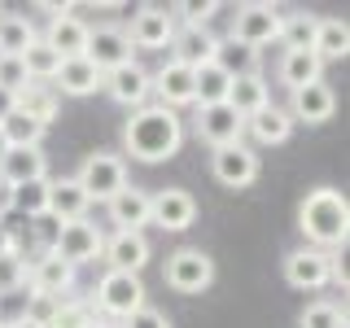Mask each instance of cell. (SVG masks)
Wrapping results in <instances>:
<instances>
[{"instance_id":"33","label":"cell","mask_w":350,"mask_h":328,"mask_svg":"<svg viewBox=\"0 0 350 328\" xmlns=\"http://www.w3.org/2000/svg\"><path fill=\"white\" fill-rule=\"evenodd\" d=\"M215 66L228 74V79H241V74H254L258 70V53L245 49V44H237V40H219Z\"/></svg>"},{"instance_id":"29","label":"cell","mask_w":350,"mask_h":328,"mask_svg":"<svg viewBox=\"0 0 350 328\" xmlns=\"http://www.w3.org/2000/svg\"><path fill=\"white\" fill-rule=\"evenodd\" d=\"M228 92H232V79H228L215 62H206V66H197V70H193V105L197 109L228 105Z\"/></svg>"},{"instance_id":"38","label":"cell","mask_w":350,"mask_h":328,"mask_svg":"<svg viewBox=\"0 0 350 328\" xmlns=\"http://www.w3.org/2000/svg\"><path fill=\"white\" fill-rule=\"evenodd\" d=\"M298 324L302 328H346V311L337 302H311Z\"/></svg>"},{"instance_id":"13","label":"cell","mask_w":350,"mask_h":328,"mask_svg":"<svg viewBox=\"0 0 350 328\" xmlns=\"http://www.w3.org/2000/svg\"><path fill=\"white\" fill-rule=\"evenodd\" d=\"M197 140H206L211 149H224V145H241L245 136V118L237 114L232 105H206L197 109Z\"/></svg>"},{"instance_id":"40","label":"cell","mask_w":350,"mask_h":328,"mask_svg":"<svg viewBox=\"0 0 350 328\" xmlns=\"http://www.w3.org/2000/svg\"><path fill=\"white\" fill-rule=\"evenodd\" d=\"M22 284H27V262H22L18 249H9V254H0V298L18 293Z\"/></svg>"},{"instance_id":"47","label":"cell","mask_w":350,"mask_h":328,"mask_svg":"<svg viewBox=\"0 0 350 328\" xmlns=\"http://www.w3.org/2000/svg\"><path fill=\"white\" fill-rule=\"evenodd\" d=\"M0 18H5V14H0Z\"/></svg>"},{"instance_id":"30","label":"cell","mask_w":350,"mask_h":328,"mask_svg":"<svg viewBox=\"0 0 350 328\" xmlns=\"http://www.w3.org/2000/svg\"><path fill=\"white\" fill-rule=\"evenodd\" d=\"M311 53L320 62H342L346 53H350V27H346L342 18H320V22H315Z\"/></svg>"},{"instance_id":"11","label":"cell","mask_w":350,"mask_h":328,"mask_svg":"<svg viewBox=\"0 0 350 328\" xmlns=\"http://www.w3.org/2000/svg\"><path fill=\"white\" fill-rule=\"evenodd\" d=\"M83 57L96 66L101 74L118 70V66L131 62V44H127V31L114 27V22H105V27H88V49Z\"/></svg>"},{"instance_id":"34","label":"cell","mask_w":350,"mask_h":328,"mask_svg":"<svg viewBox=\"0 0 350 328\" xmlns=\"http://www.w3.org/2000/svg\"><path fill=\"white\" fill-rule=\"evenodd\" d=\"M40 36L31 18H0V57H22Z\"/></svg>"},{"instance_id":"14","label":"cell","mask_w":350,"mask_h":328,"mask_svg":"<svg viewBox=\"0 0 350 328\" xmlns=\"http://www.w3.org/2000/svg\"><path fill=\"white\" fill-rule=\"evenodd\" d=\"M101 87L109 92V101H118V105H127V109H140L153 96V87H149V70L140 66L136 57H131L127 66H118V70H109Z\"/></svg>"},{"instance_id":"10","label":"cell","mask_w":350,"mask_h":328,"mask_svg":"<svg viewBox=\"0 0 350 328\" xmlns=\"http://www.w3.org/2000/svg\"><path fill=\"white\" fill-rule=\"evenodd\" d=\"M211 175L224 189H250L258 180V153L241 140V145H224L211 149Z\"/></svg>"},{"instance_id":"37","label":"cell","mask_w":350,"mask_h":328,"mask_svg":"<svg viewBox=\"0 0 350 328\" xmlns=\"http://www.w3.org/2000/svg\"><path fill=\"white\" fill-rule=\"evenodd\" d=\"M57 311H62V298H49V293H31L22 324H27V328H49L53 320H57Z\"/></svg>"},{"instance_id":"41","label":"cell","mask_w":350,"mask_h":328,"mask_svg":"<svg viewBox=\"0 0 350 328\" xmlns=\"http://www.w3.org/2000/svg\"><path fill=\"white\" fill-rule=\"evenodd\" d=\"M92 311H88L83 302H62V311H57V320H53L49 328H92Z\"/></svg>"},{"instance_id":"1","label":"cell","mask_w":350,"mask_h":328,"mask_svg":"<svg viewBox=\"0 0 350 328\" xmlns=\"http://www.w3.org/2000/svg\"><path fill=\"white\" fill-rule=\"evenodd\" d=\"M180 145H184V123H180V114H171L162 105H140L123 123V149L136 162H149V167L167 162L180 153Z\"/></svg>"},{"instance_id":"19","label":"cell","mask_w":350,"mask_h":328,"mask_svg":"<svg viewBox=\"0 0 350 328\" xmlns=\"http://www.w3.org/2000/svg\"><path fill=\"white\" fill-rule=\"evenodd\" d=\"M215 49H219V36H215L211 27H180V31H175V40H171V53H175L171 62L197 70V66L215 62Z\"/></svg>"},{"instance_id":"36","label":"cell","mask_w":350,"mask_h":328,"mask_svg":"<svg viewBox=\"0 0 350 328\" xmlns=\"http://www.w3.org/2000/svg\"><path fill=\"white\" fill-rule=\"evenodd\" d=\"M315 22H320V18H311V14H289V18H280V44H284V53H302V49H311V40H315Z\"/></svg>"},{"instance_id":"15","label":"cell","mask_w":350,"mask_h":328,"mask_svg":"<svg viewBox=\"0 0 350 328\" xmlns=\"http://www.w3.org/2000/svg\"><path fill=\"white\" fill-rule=\"evenodd\" d=\"M149 87H153V96H158V105L171 109V114L184 109V105H193V70L180 66V62H162V70L149 74Z\"/></svg>"},{"instance_id":"16","label":"cell","mask_w":350,"mask_h":328,"mask_svg":"<svg viewBox=\"0 0 350 328\" xmlns=\"http://www.w3.org/2000/svg\"><path fill=\"white\" fill-rule=\"evenodd\" d=\"M333 114H337V92L324 79L311 83V87L289 92V118H293V123H328Z\"/></svg>"},{"instance_id":"12","label":"cell","mask_w":350,"mask_h":328,"mask_svg":"<svg viewBox=\"0 0 350 328\" xmlns=\"http://www.w3.org/2000/svg\"><path fill=\"white\" fill-rule=\"evenodd\" d=\"M193 219H197V202L189 189L149 193V223H158L162 232H189Z\"/></svg>"},{"instance_id":"21","label":"cell","mask_w":350,"mask_h":328,"mask_svg":"<svg viewBox=\"0 0 350 328\" xmlns=\"http://www.w3.org/2000/svg\"><path fill=\"white\" fill-rule=\"evenodd\" d=\"M75 284V267L66 258H57L49 249L44 258L31 262V293H49V298H62L66 289Z\"/></svg>"},{"instance_id":"27","label":"cell","mask_w":350,"mask_h":328,"mask_svg":"<svg viewBox=\"0 0 350 328\" xmlns=\"http://www.w3.org/2000/svg\"><path fill=\"white\" fill-rule=\"evenodd\" d=\"M14 109L18 114H27V118H36L40 127H49L53 118H57V92L53 87H44V83H22L18 92H14Z\"/></svg>"},{"instance_id":"7","label":"cell","mask_w":350,"mask_h":328,"mask_svg":"<svg viewBox=\"0 0 350 328\" xmlns=\"http://www.w3.org/2000/svg\"><path fill=\"white\" fill-rule=\"evenodd\" d=\"M162 276H167V284L175 293H202L215 284V258L202 254V249H175V254L167 258V267H162Z\"/></svg>"},{"instance_id":"20","label":"cell","mask_w":350,"mask_h":328,"mask_svg":"<svg viewBox=\"0 0 350 328\" xmlns=\"http://www.w3.org/2000/svg\"><path fill=\"white\" fill-rule=\"evenodd\" d=\"M101 254L109 262V271H136L140 276V267L149 262V241H145V232H114Z\"/></svg>"},{"instance_id":"22","label":"cell","mask_w":350,"mask_h":328,"mask_svg":"<svg viewBox=\"0 0 350 328\" xmlns=\"http://www.w3.org/2000/svg\"><path fill=\"white\" fill-rule=\"evenodd\" d=\"M101 79L105 74L96 70L88 57H70V62H62L57 66V74H53V92H66V96H92L96 87H101Z\"/></svg>"},{"instance_id":"44","label":"cell","mask_w":350,"mask_h":328,"mask_svg":"<svg viewBox=\"0 0 350 328\" xmlns=\"http://www.w3.org/2000/svg\"><path fill=\"white\" fill-rule=\"evenodd\" d=\"M9 249H18V245H14V236H9L5 228H0V254H9Z\"/></svg>"},{"instance_id":"4","label":"cell","mask_w":350,"mask_h":328,"mask_svg":"<svg viewBox=\"0 0 350 328\" xmlns=\"http://www.w3.org/2000/svg\"><path fill=\"white\" fill-rule=\"evenodd\" d=\"M96 306L105 315H114V320H127L131 311L145 306V280L136 271H105L96 280Z\"/></svg>"},{"instance_id":"45","label":"cell","mask_w":350,"mask_h":328,"mask_svg":"<svg viewBox=\"0 0 350 328\" xmlns=\"http://www.w3.org/2000/svg\"><path fill=\"white\" fill-rule=\"evenodd\" d=\"M9 109H14V96H9V92H0V118H5Z\"/></svg>"},{"instance_id":"17","label":"cell","mask_w":350,"mask_h":328,"mask_svg":"<svg viewBox=\"0 0 350 328\" xmlns=\"http://www.w3.org/2000/svg\"><path fill=\"white\" fill-rule=\"evenodd\" d=\"M44 44H49L62 62L83 57V49H88V22L75 18L70 9H57V18L49 22V31H44Z\"/></svg>"},{"instance_id":"2","label":"cell","mask_w":350,"mask_h":328,"mask_svg":"<svg viewBox=\"0 0 350 328\" xmlns=\"http://www.w3.org/2000/svg\"><path fill=\"white\" fill-rule=\"evenodd\" d=\"M298 232L311 241V249H346V236H350V202L346 193L328 189H311L298 206Z\"/></svg>"},{"instance_id":"31","label":"cell","mask_w":350,"mask_h":328,"mask_svg":"<svg viewBox=\"0 0 350 328\" xmlns=\"http://www.w3.org/2000/svg\"><path fill=\"white\" fill-rule=\"evenodd\" d=\"M44 131H49V127H40L36 118L9 109V114L0 118V145H5V149H40Z\"/></svg>"},{"instance_id":"43","label":"cell","mask_w":350,"mask_h":328,"mask_svg":"<svg viewBox=\"0 0 350 328\" xmlns=\"http://www.w3.org/2000/svg\"><path fill=\"white\" fill-rule=\"evenodd\" d=\"M118 328H171V320L162 311H153V306H140V311H131Z\"/></svg>"},{"instance_id":"26","label":"cell","mask_w":350,"mask_h":328,"mask_svg":"<svg viewBox=\"0 0 350 328\" xmlns=\"http://www.w3.org/2000/svg\"><path fill=\"white\" fill-rule=\"evenodd\" d=\"M88 197L75 180H53L49 184V215L57 219V223H75V219H88Z\"/></svg>"},{"instance_id":"23","label":"cell","mask_w":350,"mask_h":328,"mask_svg":"<svg viewBox=\"0 0 350 328\" xmlns=\"http://www.w3.org/2000/svg\"><path fill=\"white\" fill-rule=\"evenodd\" d=\"M0 175H5L9 189L27 184V180H44L49 175V158H44V149H5L0 153Z\"/></svg>"},{"instance_id":"46","label":"cell","mask_w":350,"mask_h":328,"mask_svg":"<svg viewBox=\"0 0 350 328\" xmlns=\"http://www.w3.org/2000/svg\"><path fill=\"white\" fill-rule=\"evenodd\" d=\"M92 328H118V324H92Z\"/></svg>"},{"instance_id":"18","label":"cell","mask_w":350,"mask_h":328,"mask_svg":"<svg viewBox=\"0 0 350 328\" xmlns=\"http://www.w3.org/2000/svg\"><path fill=\"white\" fill-rule=\"evenodd\" d=\"M105 210H109V223H114L118 232H140V228L149 223V193L136 189V184H127V189H118L105 202Z\"/></svg>"},{"instance_id":"3","label":"cell","mask_w":350,"mask_h":328,"mask_svg":"<svg viewBox=\"0 0 350 328\" xmlns=\"http://www.w3.org/2000/svg\"><path fill=\"white\" fill-rule=\"evenodd\" d=\"M75 184L83 189L88 202H109L118 189H127V167H123V158H118V153H109V149L88 153L79 175H75Z\"/></svg>"},{"instance_id":"35","label":"cell","mask_w":350,"mask_h":328,"mask_svg":"<svg viewBox=\"0 0 350 328\" xmlns=\"http://www.w3.org/2000/svg\"><path fill=\"white\" fill-rule=\"evenodd\" d=\"M57 66H62V57H57V53H53L44 40H36L27 53H22V70H27L31 83H49L53 74H57Z\"/></svg>"},{"instance_id":"9","label":"cell","mask_w":350,"mask_h":328,"mask_svg":"<svg viewBox=\"0 0 350 328\" xmlns=\"http://www.w3.org/2000/svg\"><path fill=\"white\" fill-rule=\"evenodd\" d=\"M105 249V236L101 228L92 223V219H75V223H62L57 236H53V254L66 258L70 267H79V262H92L96 254Z\"/></svg>"},{"instance_id":"28","label":"cell","mask_w":350,"mask_h":328,"mask_svg":"<svg viewBox=\"0 0 350 328\" xmlns=\"http://www.w3.org/2000/svg\"><path fill=\"white\" fill-rule=\"evenodd\" d=\"M228 105H232L241 118H254L262 105H271V87H267V79H262L258 70H254V74H241V79H232Z\"/></svg>"},{"instance_id":"39","label":"cell","mask_w":350,"mask_h":328,"mask_svg":"<svg viewBox=\"0 0 350 328\" xmlns=\"http://www.w3.org/2000/svg\"><path fill=\"white\" fill-rule=\"evenodd\" d=\"M215 0H184V5H171V18L180 27H211V14H215Z\"/></svg>"},{"instance_id":"25","label":"cell","mask_w":350,"mask_h":328,"mask_svg":"<svg viewBox=\"0 0 350 328\" xmlns=\"http://www.w3.org/2000/svg\"><path fill=\"white\" fill-rule=\"evenodd\" d=\"M245 131L258 145H284V140L293 136V118H289V109H280V105H262L254 118H245Z\"/></svg>"},{"instance_id":"42","label":"cell","mask_w":350,"mask_h":328,"mask_svg":"<svg viewBox=\"0 0 350 328\" xmlns=\"http://www.w3.org/2000/svg\"><path fill=\"white\" fill-rule=\"evenodd\" d=\"M22 83H27V70H22V57H0V92H9V96H14Z\"/></svg>"},{"instance_id":"6","label":"cell","mask_w":350,"mask_h":328,"mask_svg":"<svg viewBox=\"0 0 350 328\" xmlns=\"http://www.w3.org/2000/svg\"><path fill=\"white\" fill-rule=\"evenodd\" d=\"M337 276V258L324 254V249H311V245H298L284 254V280L293 284V289H324V284H333Z\"/></svg>"},{"instance_id":"32","label":"cell","mask_w":350,"mask_h":328,"mask_svg":"<svg viewBox=\"0 0 350 328\" xmlns=\"http://www.w3.org/2000/svg\"><path fill=\"white\" fill-rule=\"evenodd\" d=\"M49 175L44 180H27V184H14L9 189V206H14L18 215H27V219H40V215H49Z\"/></svg>"},{"instance_id":"24","label":"cell","mask_w":350,"mask_h":328,"mask_svg":"<svg viewBox=\"0 0 350 328\" xmlns=\"http://www.w3.org/2000/svg\"><path fill=\"white\" fill-rule=\"evenodd\" d=\"M276 74H280V83L289 87V92H298V87H311V83H320V79H324V62L315 57L311 49H302V53H284L280 66H276Z\"/></svg>"},{"instance_id":"8","label":"cell","mask_w":350,"mask_h":328,"mask_svg":"<svg viewBox=\"0 0 350 328\" xmlns=\"http://www.w3.org/2000/svg\"><path fill=\"white\" fill-rule=\"evenodd\" d=\"M127 31V44L131 49H171V40H175V31H180V22L171 18V9H162V5H140L136 14H131V27Z\"/></svg>"},{"instance_id":"5","label":"cell","mask_w":350,"mask_h":328,"mask_svg":"<svg viewBox=\"0 0 350 328\" xmlns=\"http://www.w3.org/2000/svg\"><path fill=\"white\" fill-rule=\"evenodd\" d=\"M280 9L276 5H262V0H254V5H241L237 18H232V36L237 44H245V49H262V44H280Z\"/></svg>"}]
</instances>
